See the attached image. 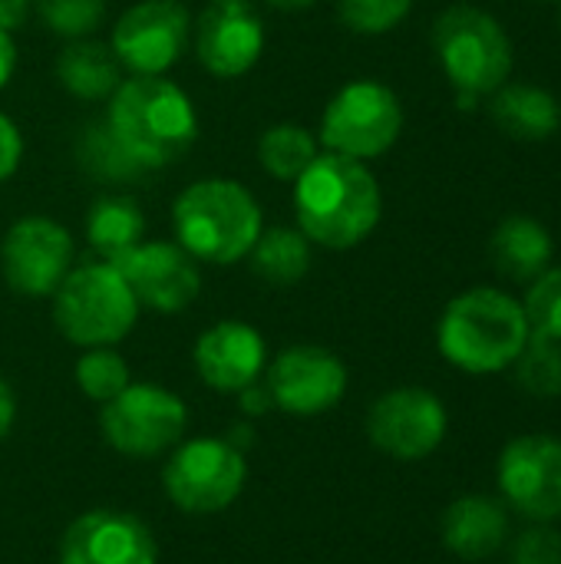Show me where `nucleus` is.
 Instances as JSON below:
<instances>
[{
  "label": "nucleus",
  "instance_id": "obj_39",
  "mask_svg": "<svg viewBox=\"0 0 561 564\" xmlns=\"http://www.w3.org/2000/svg\"><path fill=\"white\" fill-rule=\"evenodd\" d=\"M559 23H561V13H559Z\"/></svg>",
  "mask_w": 561,
  "mask_h": 564
},
{
  "label": "nucleus",
  "instance_id": "obj_28",
  "mask_svg": "<svg viewBox=\"0 0 561 564\" xmlns=\"http://www.w3.org/2000/svg\"><path fill=\"white\" fill-rule=\"evenodd\" d=\"M129 383H132L129 364L112 347H89L76 360V387L96 403L116 400Z\"/></svg>",
  "mask_w": 561,
  "mask_h": 564
},
{
  "label": "nucleus",
  "instance_id": "obj_2",
  "mask_svg": "<svg viewBox=\"0 0 561 564\" xmlns=\"http://www.w3.org/2000/svg\"><path fill=\"white\" fill-rule=\"evenodd\" d=\"M532 330L522 301L499 288H470L453 297L436 324L443 360L470 377L513 370Z\"/></svg>",
  "mask_w": 561,
  "mask_h": 564
},
{
  "label": "nucleus",
  "instance_id": "obj_37",
  "mask_svg": "<svg viewBox=\"0 0 561 564\" xmlns=\"http://www.w3.org/2000/svg\"><path fill=\"white\" fill-rule=\"evenodd\" d=\"M13 416H17V400H13V390H10V383L0 377V440L10 433V426H13Z\"/></svg>",
  "mask_w": 561,
  "mask_h": 564
},
{
  "label": "nucleus",
  "instance_id": "obj_19",
  "mask_svg": "<svg viewBox=\"0 0 561 564\" xmlns=\"http://www.w3.org/2000/svg\"><path fill=\"white\" fill-rule=\"evenodd\" d=\"M509 509L493 496H463L456 499L440 522L443 545L463 562H483L506 549L509 542Z\"/></svg>",
  "mask_w": 561,
  "mask_h": 564
},
{
  "label": "nucleus",
  "instance_id": "obj_23",
  "mask_svg": "<svg viewBox=\"0 0 561 564\" xmlns=\"http://www.w3.org/2000/svg\"><path fill=\"white\" fill-rule=\"evenodd\" d=\"M73 152H76V165L103 185H132L145 175V169L122 145V139L116 135V129L109 126L106 116L93 119L79 129Z\"/></svg>",
  "mask_w": 561,
  "mask_h": 564
},
{
  "label": "nucleus",
  "instance_id": "obj_20",
  "mask_svg": "<svg viewBox=\"0 0 561 564\" xmlns=\"http://www.w3.org/2000/svg\"><path fill=\"white\" fill-rule=\"evenodd\" d=\"M493 122L519 142H546L561 129L559 99L532 83H503L489 102Z\"/></svg>",
  "mask_w": 561,
  "mask_h": 564
},
{
  "label": "nucleus",
  "instance_id": "obj_9",
  "mask_svg": "<svg viewBox=\"0 0 561 564\" xmlns=\"http://www.w3.org/2000/svg\"><path fill=\"white\" fill-rule=\"evenodd\" d=\"M248 479L245 456L225 440H188L162 469L169 499L188 516H212L228 509Z\"/></svg>",
  "mask_w": 561,
  "mask_h": 564
},
{
  "label": "nucleus",
  "instance_id": "obj_6",
  "mask_svg": "<svg viewBox=\"0 0 561 564\" xmlns=\"http://www.w3.org/2000/svg\"><path fill=\"white\" fill-rule=\"evenodd\" d=\"M139 321V301L109 261L73 268L53 291V324L76 347H112Z\"/></svg>",
  "mask_w": 561,
  "mask_h": 564
},
{
  "label": "nucleus",
  "instance_id": "obj_4",
  "mask_svg": "<svg viewBox=\"0 0 561 564\" xmlns=\"http://www.w3.org/2000/svg\"><path fill=\"white\" fill-rule=\"evenodd\" d=\"M179 245L205 264H235L255 248L265 218L255 195L235 178H198L172 205Z\"/></svg>",
  "mask_w": 561,
  "mask_h": 564
},
{
  "label": "nucleus",
  "instance_id": "obj_31",
  "mask_svg": "<svg viewBox=\"0 0 561 564\" xmlns=\"http://www.w3.org/2000/svg\"><path fill=\"white\" fill-rule=\"evenodd\" d=\"M413 10V0H337V17L350 33L384 36L400 26Z\"/></svg>",
  "mask_w": 561,
  "mask_h": 564
},
{
  "label": "nucleus",
  "instance_id": "obj_5",
  "mask_svg": "<svg viewBox=\"0 0 561 564\" xmlns=\"http://www.w3.org/2000/svg\"><path fill=\"white\" fill-rule=\"evenodd\" d=\"M433 50L463 109L509 83L513 40L493 13L473 3H456L436 17Z\"/></svg>",
  "mask_w": 561,
  "mask_h": 564
},
{
  "label": "nucleus",
  "instance_id": "obj_10",
  "mask_svg": "<svg viewBox=\"0 0 561 564\" xmlns=\"http://www.w3.org/2000/svg\"><path fill=\"white\" fill-rule=\"evenodd\" d=\"M499 499L536 525L561 522V440L529 433L506 443L496 463Z\"/></svg>",
  "mask_w": 561,
  "mask_h": 564
},
{
  "label": "nucleus",
  "instance_id": "obj_16",
  "mask_svg": "<svg viewBox=\"0 0 561 564\" xmlns=\"http://www.w3.org/2000/svg\"><path fill=\"white\" fill-rule=\"evenodd\" d=\"M192 40L205 73L238 79L265 53V23L248 0H212L198 13Z\"/></svg>",
  "mask_w": 561,
  "mask_h": 564
},
{
  "label": "nucleus",
  "instance_id": "obj_17",
  "mask_svg": "<svg viewBox=\"0 0 561 564\" xmlns=\"http://www.w3.org/2000/svg\"><path fill=\"white\" fill-rule=\"evenodd\" d=\"M60 564H159V545L136 516L96 509L63 532Z\"/></svg>",
  "mask_w": 561,
  "mask_h": 564
},
{
  "label": "nucleus",
  "instance_id": "obj_35",
  "mask_svg": "<svg viewBox=\"0 0 561 564\" xmlns=\"http://www.w3.org/2000/svg\"><path fill=\"white\" fill-rule=\"evenodd\" d=\"M238 400H241L245 413H251V416H258V413H265L268 406H274V403H271V393H268V387H258V383L245 387V390L238 393Z\"/></svg>",
  "mask_w": 561,
  "mask_h": 564
},
{
  "label": "nucleus",
  "instance_id": "obj_26",
  "mask_svg": "<svg viewBox=\"0 0 561 564\" xmlns=\"http://www.w3.org/2000/svg\"><path fill=\"white\" fill-rule=\"evenodd\" d=\"M317 159V135L298 122H278L258 139V162L278 182H298Z\"/></svg>",
  "mask_w": 561,
  "mask_h": 564
},
{
  "label": "nucleus",
  "instance_id": "obj_1",
  "mask_svg": "<svg viewBox=\"0 0 561 564\" xmlns=\"http://www.w3.org/2000/svg\"><path fill=\"white\" fill-rule=\"evenodd\" d=\"M298 228L311 245L347 251L374 235L384 215V195L367 162L317 152L294 182Z\"/></svg>",
  "mask_w": 561,
  "mask_h": 564
},
{
  "label": "nucleus",
  "instance_id": "obj_30",
  "mask_svg": "<svg viewBox=\"0 0 561 564\" xmlns=\"http://www.w3.org/2000/svg\"><path fill=\"white\" fill-rule=\"evenodd\" d=\"M522 311L532 337L561 344V268H546L536 281H529Z\"/></svg>",
  "mask_w": 561,
  "mask_h": 564
},
{
  "label": "nucleus",
  "instance_id": "obj_34",
  "mask_svg": "<svg viewBox=\"0 0 561 564\" xmlns=\"http://www.w3.org/2000/svg\"><path fill=\"white\" fill-rule=\"evenodd\" d=\"M33 0H0V30L13 33L26 23Z\"/></svg>",
  "mask_w": 561,
  "mask_h": 564
},
{
  "label": "nucleus",
  "instance_id": "obj_21",
  "mask_svg": "<svg viewBox=\"0 0 561 564\" xmlns=\"http://www.w3.org/2000/svg\"><path fill=\"white\" fill-rule=\"evenodd\" d=\"M552 235L542 221L529 215H509L489 238V254L499 274L509 281H536L552 261Z\"/></svg>",
  "mask_w": 561,
  "mask_h": 564
},
{
  "label": "nucleus",
  "instance_id": "obj_38",
  "mask_svg": "<svg viewBox=\"0 0 561 564\" xmlns=\"http://www.w3.org/2000/svg\"><path fill=\"white\" fill-rule=\"evenodd\" d=\"M261 3H268V7H274V10H308V7H314V0H261Z\"/></svg>",
  "mask_w": 561,
  "mask_h": 564
},
{
  "label": "nucleus",
  "instance_id": "obj_32",
  "mask_svg": "<svg viewBox=\"0 0 561 564\" xmlns=\"http://www.w3.org/2000/svg\"><path fill=\"white\" fill-rule=\"evenodd\" d=\"M509 564H561V532L555 525H536L506 542Z\"/></svg>",
  "mask_w": 561,
  "mask_h": 564
},
{
  "label": "nucleus",
  "instance_id": "obj_7",
  "mask_svg": "<svg viewBox=\"0 0 561 564\" xmlns=\"http://www.w3.org/2000/svg\"><path fill=\"white\" fill-rule=\"evenodd\" d=\"M400 132L403 106L397 93L377 79L347 83L321 116V145L357 162L390 152Z\"/></svg>",
  "mask_w": 561,
  "mask_h": 564
},
{
  "label": "nucleus",
  "instance_id": "obj_12",
  "mask_svg": "<svg viewBox=\"0 0 561 564\" xmlns=\"http://www.w3.org/2000/svg\"><path fill=\"white\" fill-rule=\"evenodd\" d=\"M0 271L10 291L23 297H53L73 271V235L46 215H23L0 241Z\"/></svg>",
  "mask_w": 561,
  "mask_h": 564
},
{
  "label": "nucleus",
  "instance_id": "obj_3",
  "mask_svg": "<svg viewBox=\"0 0 561 564\" xmlns=\"http://www.w3.org/2000/svg\"><path fill=\"white\" fill-rule=\"evenodd\" d=\"M109 126L145 172L179 162L198 139L188 93L165 76H129L109 96Z\"/></svg>",
  "mask_w": 561,
  "mask_h": 564
},
{
  "label": "nucleus",
  "instance_id": "obj_27",
  "mask_svg": "<svg viewBox=\"0 0 561 564\" xmlns=\"http://www.w3.org/2000/svg\"><path fill=\"white\" fill-rule=\"evenodd\" d=\"M516 380L526 393L539 400H555L561 397V344L546 337H529L526 350L513 364Z\"/></svg>",
  "mask_w": 561,
  "mask_h": 564
},
{
  "label": "nucleus",
  "instance_id": "obj_36",
  "mask_svg": "<svg viewBox=\"0 0 561 564\" xmlns=\"http://www.w3.org/2000/svg\"><path fill=\"white\" fill-rule=\"evenodd\" d=\"M13 66H17V43H13V33L0 30V89L10 83Z\"/></svg>",
  "mask_w": 561,
  "mask_h": 564
},
{
  "label": "nucleus",
  "instance_id": "obj_22",
  "mask_svg": "<svg viewBox=\"0 0 561 564\" xmlns=\"http://www.w3.org/2000/svg\"><path fill=\"white\" fill-rule=\"evenodd\" d=\"M122 63L116 59L112 46L86 36V40H69L66 50L56 59V79L60 86L86 102L109 99L119 83H122Z\"/></svg>",
  "mask_w": 561,
  "mask_h": 564
},
{
  "label": "nucleus",
  "instance_id": "obj_33",
  "mask_svg": "<svg viewBox=\"0 0 561 564\" xmlns=\"http://www.w3.org/2000/svg\"><path fill=\"white\" fill-rule=\"evenodd\" d=\"M20 159H23V135L17 122L7 112H0V182H7L20 169Z\"/></svg>",
  "mask_w": 561,
  "mask_h": 564
},
{
  "label": "nucleus",
  "instance_id": "obj_29",
  "mask_svg": "<svg viewBox=\"0 0 561 564\" xmlns=\"http://www.w3.org/2000/svg\"><path fill=\"white\" fill-rule=\"evenodd\" d=\"M40 20L63 40H86L106 20V0H36Z\"/></svg>",
  "mask_w": 561,
  "mask_h": 564
},
{
  "label": "nucleus",
  "instance_id": "obj_14",
  "mask_svg": "<svg viewBox=\"0 0 561 564\" xmlns=\"http://www.w3.org/2000/svg\"><path fill=\"white\" fill-rule=\"evenodd\" d=\"M109 264L122 274L139 307L159 314L185 311L202 291L198 261L179 241H139Z\"/></svg>",
  "mask_w": 561,
  "mask_h": 564
},
{
  "label": "nucleus",
  "instance_id": "obj_25",
  "mask_svg": "<svg viewBox=\"0 0 561 564\" xmlns=\"http://www.w3.org/2000/svg\"><path fill=\"white\" fill-rule=\"evenodd\" d=\"M251 258V271L278 288L298 284L308 268H311V241L301 235V228H288V225H274V228H261L255 248L248 251Z\"/></svg>",
  "mask_w": 561,
  "mask_h": 564
},
{
  "label": "nucleus",
  "instance_id": "obj_18",
  "mask_svg": "<svg viewBox=\"0 0 561 564\" xmlns=\"http://www.w3.org/2000/svg\"><path fill=\"white\" fill-rule=\"evenodd\" d=\"M268 367L265 337L241 321H222L208 327L195 344V370L218 393H241L258 383Z\"/></svg>",
  "mask_w": 561,
  "mask_h": 564
},
{
  "label": "nucleus",
  "instance_id": "obj_15",
  "mask_svg": "<svg viewBox=\"0 0 561 564\" xmlns=\"http://www.w3.org/2000/svg\"><path fill=\"white\" fill-rule=\"evenodd\" d=\"M268 393L271 403L291 416H321L344 400L347 367L324 347L298 344L268 367Z\"/></svg>",
  "mask_w": 561,
  "mask_h": 564
},
{
  "label": "nucleus",
  "instance_id": "obj_13",
  "mask_svg": "<svg viewBox=\"0 0 561 564\" xmlns=\"http://www.w3.org/2000/svg\"><path fill=\"white\" fill-rule=\"evenodd\" d=\"M192 17L179 0H139L112 26V53L132 76H165L188 46Z\"/></svg>",
  "mask_w": 561,
  "mask_h": 564
},
{
  "label": "nucleus",
  "instance_id": "obj_24",
  "mask_svg": "<svg viewBox=\"0 0 561 564\" xmlns=\"http://www.w3.org/2000/svg\"><path fill=\"white\" fill-rule=\"evenodd\" d=\"M145 235V215L129 195H103L86 212V241L103 258L112 261L136 248Z\"/></svg>",
  "mask_w": 561,
  "mask_h": 564
},
{
  "label": "nucleus",
  "instance_id": "obj_11",
  "mask_svg": "<svg viewBox=\"0 0 561 564\" xmlns=\"http://www.w3.org/2000/svg\"><path fill=\"white\" fill-rule=\"evenodd\" d=\"M446 430V403L423 387H397L384 393L367 413L370 443L397 463H420L433 456L443 446Z\"/></svg>",
  "mask_w": 561,
  "mask_h": 564
},
{
  "label": "nucleus",
  "instance_id": "obj_8",
  "mask_svg": "<svg viewBox=\"0 0 561 564\" xmlns=\"http://www.w3.org/2000/svg\"><path fill=\"white\" fill-rule=\"evenodd\" d=\"M188 426L185 403L162 387L129 383L116 400L103 403L99 430L103 440L122 456H159L182 443Z\"/></svg>",
  "mask_w": 561,
  "mask_h": 564
}]
</instances>
